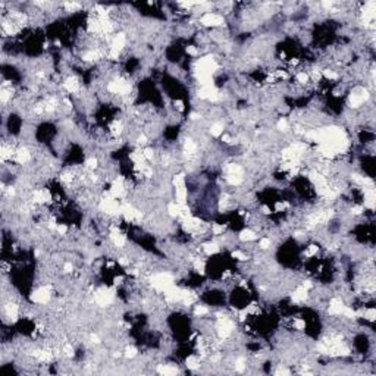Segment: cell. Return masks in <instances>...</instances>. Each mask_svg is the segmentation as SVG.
I'll return each mask as SVG.
<instances>
[{
	"label": "cell",
	"mask_w": 376,
	"mask_h": 376,
	"mask_svg": "<svg viewBox=\"0 0 376 376\" xmlns=\"http://www.w3.org/2000/svg\"><path fill=\"white\" fill-rule=\"evenodd\" d=\"M309 290H306L303 285L301 286H298L295 291H294L293 294V301L294 303H301V301H306V298H307V295H309V293H307Z\"/></svg>",
	"instance_id": "52a82bcc"
},
{
	"label": "cell",
	"mask_w": 376,
	"mask_h": 376,
	"mask_svg": "<svg viewBox=\"0 0 376 376\" xmlns=\"http://www.w3.org/2000/svg\"><path fill=\"white\" fill-rule=\"evenodd\" d=\"M187 53H188V54H191V56H195V54L199 53V50H197L194 46H188V47H187Z\"/></svg>",
	"instance_id": "e575fe53"
},
{
	"label": "cell",
	"mask_w": 376,
	"mask_h": 376,
	"mask_svg": "<svg viewBox=\"0 0 376 376\" xmlns=\"http://www.w3.org/2000/svg\"><path fill=\"white\" fill-rule=\"evenodd\" d=\"M63 269H65V272H68V273H69V272H72V269H74V266H72L71 263H66V265L63 266Z\"/></svg>",
	"instance_id": "f35d334b"
},
{
	"label": "cell",
	"mask_w": 376,
	"mask_h": 376,
	"mask_svg": "<svg viewBox=\"0 0 376 376\" xmlns=\"http://www.w3.org/2000/svg\"><path fill=\"white\" fill-rule=\"evenodd\" d=\"M167 212H169L170 216H174V217L179 216L181 215V204H178V203H169Z\"/></svg>",
	"instance_id": "5bb4252c"
},
{
	"label": "cell",
	"mask_w": 376,
	"mask_h": 376,
	"mask_svg": "<svg viewBox=\"0 0 376 376\" xmlns=\"http://www.w3.org/2000/svg\"><path fill=\"white\" fill-rule=\"evenodd\" d=\"M125 357H128V359H132V357H135L137 356V348H134V347H128L125 350V354H124Z\"/></svg>",
	"instance_id": "603a6c76"
},
{
	"label": "cell",
	"mask_w": 376,
	"mask_h": 376,
	"mask_svg": "<svg viewBox=\"0 0 376 376\" xmlns=\"http://www.w3.org/2000/svg\"><path fill=\"white\" fill-rule=\"evenodd\" d=\"M318 248H319L318 245H310V248H309V250H307V251H306L304 254H306L307 257H310V256H313V254H315V253L318 251Z\"/></svg>",
	"instance_id": "836d02e7"
},
{
	"label": "cell",
	"mask_w": 376,
	"mask_h": 376,
	"mask_svg": "<svg viewBox=\"0 0 376 376\" xmlns=\"http://www.w3.org/2000/svg\"><path fill=\"white\" fill-rule=\"evenodd\" d=\"M91 339H93V343H96V344L100 343V341H99V336H97V335H91Z\"/></svg>",
	"instance_id": "b9f144b4"
},
{
	"label": "cell",
	"mask_w": 376,
	"mask_h": 376,
	"mask_svg": "<svg viewBox=\"0 0 376 376\" xmlns=\"http://www.w3.org/2000/svg\"><path fill=\"white\" fill-rule=\"evenodd\" d=\"M110 129H112V134L113 135H119L121 132H122V124L118 122V121H115V122L112 124V126H110Z\"/></svg>",
	"instance_id": "ac0fdd59"
},
{
	"label": "cell",
	"mask_w": 376,
	"mask_h": 376,
	"mask_svg": "<svg viewBox=\"0 0 376 376\" xmlns=\"http://www.w3.org/2000/svg\"><path fill=\"white\" fill-rule=\"evenodd\" d=\"M157 372L162 373V375H176V373H178V369L172 367V366H163V364H159V366H157Z\"/></svg>",
	"instance_id": "4fadbf2b"
},
{
	"label": "cell",
	"mask_w": 376,
	"mask_h": 376,
	"mask_svg": "<svg viewBox=\"0 0 376 376\" xmlns=\"http://www.w3.org/2000/svg\"><path fill=\"white\" fill-rule=\"evenodd\" d=\"M207 307H204V306H197L195 307V315L197 316H201V315H207Z\"/></svg>",
	"instance_id": "83f0119b"
},
{
	"label": "cell",
	"mask_w": 376,
	"mask_h": 376,
	"mask_svg": "<svg viewBox=\"0 0 376 376\" xmlns=\"http://www.w3.org/2000/svg\"><path fill=\"white\" fill-rule=\"evenodd\" d=\"M199 359L195 357V356H190L188 359H187V367H190V369H197L199 367Z\"/></svg>",
	"instance_id": "e0dca14e"
},
{
	"label": "cell",
	"mask_w": 376,
	"mask_h": 376,
	"mask_svg": "<svg viewBox=\"0 0 376 376\" xmlns=\"http://www.w3.org/2000/svg\"><path fill=\"white\" fill-rule=\"evenodd\" d=\"M294 326H295V329H304L306 322L301 320V319H295V320H294Z\"/></svg>",
	"instance_id": "4dcf8cb0"
},
{
	"label": "cell",
	"mask_w": 376,
	"mask_h": 376,
	"mask_svg": "<svg viewBox=\"0 0 376 376\" xmlns=\"http://www.w3.org/2000/svg\"><path fill=\"white\" fill-rule=\"evenodd\" d=\"M276 375H290V372L285 370V369H279V370L276 372Z\"/></svg>",
	"instance_id": "60d3db41"
},
{
	"label": "cell",
	"mask_w": 376,
	"mask_h": 376,
	"mask_svg": "<svg viewBox=\"0 0 376 376\" xmlns=\"http://www.w3.org/2000/svg\"><path fill=\"white\" fill-rule=\"evenodd\" d=\"M151 285L153 288H156L157 291L165 293L166 290H169L170 286H174V278L169 275V273H156V275L151 276Z\"/></svg>",
	"instance_id": "6da1fadb"
},
{
	"label": "cell",
	"mask_w": 376,
	"mask_h": 376,
	"mask_svg": "<svg viewBox=\"0 0 376 376\" xmlns=\"http://www.w3.org/2000/svg\"><path fill=\"white\" fill-rule=\"evenodd\" d=\"M203 250H204L206 254H215V253L219 251V245H217L216 242H207V244H204Z\"/></svg>",
	"instance_id": "9a60e30c"
},
{
	"label": "cell",
	"mask_w": 376,
	"mask_h": 376,
	"mask_svg": "<svg viewBox=\"0 0 376 376\" xmlns=\"http://www.w3.org/2000/svg\"><path fill=\"white\" fill-rule=\"evenodd\" d=\"M256 238H257V235H256L254 231H251V229H244L241 234H240V240L241 241H254Z\"/></svg>",
	"instance_id": "7c38bea8"
},
{
	"label": "cell",
	"mask_w": 376,
	"mask_h": 376,
	"mask_svg": "<svg viewBox=\"0 0 376 376\" xmlns=\"http://www.w3.org/2000/svg\"><path fill=\"white\" fill-rule=\"evenodd\" d=\"M200 118L201 116L199 115V113H192V115H191V119H194V121H195V119H200Z\"/></svg>",
	"instance_id": "7bdbcfd3"
},
{
	"label": "cell",
	"mask_w": 376,
	"mask_h": 376,
	"mask_svg": "<svg viewBox=\"0 0 376 376\" xmlns=\"http://www.w3.org/2000/svg\"><path fill=\"white\" fill-rule=\"evenodd\" d=\"M363 212H364V207H363V206H354V207L351 209V213L356 215V216H357V215H361Z\"/></svg>",
	"instance_id": "f546056e"
},
{
	"label": "cell",
	"mask_w": 376,
	"mask_h": 376,
	"mask_svg": "<svg viewBox=\"0 0 376 376\" xmlns=\"http://www.w3.org/2000/svg\"><path fill=\"white\" fill-rule=\"evenodd\" d=\"M245 369V360L244 359H238L235 361V370L237 372H242Z\"/></svg>",
	"instance_id": "44dd1931"
},
{
	"label": "cell",
	"mask_w": 376,
	"mask_h": 376,
	"mask_svg": "<svg viewBox=\"0 0 376 376\" xmlns=\"http://www.w3.org/2000/svg\"><path fill=\"white\" fill-rule=\"evenodd\" d=\"M137 141H138V144H140V146H144V144H147V137H146L144 134H141L140 137H138V140H137Z\"/></svg>",
	"instance_id": "74e56055"
},
{
	"label": "cell",
	"mask_w": 376,
	"mask_h": 376,
	"mask_svg": "<svg viewBox=\"0 0 376 376\" xmlns=\"http://www.w3.org/2000/svg\"><path fill=\"white\" fill-rule=\"evenodd\" d=\"M63 85H65L66 91H69V93H76L79 90V83H78V79H76L75 76H69Z\"/></svg>",
	"instance_id": "ba28073f"
},
{
	"label": "cell",
	"mask_w": 376,
	"mask_h": 376,
	"mask_svg": "<svg viewBox=\"0 0 376 376\" xmlns=\"http://www.w3.org/2000/svg\"><path fill=\"white\" fill-rule=\"evenodd\" d=\"M15 159H16L19 165H24V163H26L30 160V151L26 149H19L16 151V154H15Z\"/></svg>",
	"instance_id": "30bf717a"
},
{
	"label": "cell",
	"mask_w": 376,
	"mask_h": 376,
	"mask_svg": "<svg viewBox=\"0 0 376 376\" xmlns=\"http://www.w3.org/2000/svg\"><path fill=\"white\" fill-rule=\"evenodd\" d=\"M364 318L367 319V320H370V322H373L375 320V309L372 307V309L364 310Z\"/></svg>",
	"instance_id": "7402d4cb"
},
{
	"label": "cell",
	"mask_w": 376,
	"mask_h": 376,
	"mask_svg": "<svg viewBox=\"0 0 376 376\" xmlns=\"http://www.w3.org/2000/svg\"><path fill=\"white\" fill-rule=\"evenodd\" d=\"M369 99V93L364 88H357L356 91L351 93L350 96V106L351 107H359Z\"/></svg>",
	"instance_id": "3957f363"
},
{
	"label": "cell",
	"mask_w": 376,
	"mask_h": 376,
	"mask_svg": "<svg viewBox=\"0 0 376 376\" xmlns=\"http://www.w3.org/2000/svg\"><path fill=\"white\" fill-rule=\"evenodd\" d=\"M344 307L345 306L343 304V301L339 300V298H334V300L331 301V304H329L328 311H329V315H343Z\"/></svg>",
	"instance_id": "8992f818"
},
{
	"label": "cell",
	"mask_w": 376,
	"mask_h": 376,
	"mask_svg": "<svg viewBox=\"0 0 376 376\" xmlns=\"http://www.w3.org/2000/svg\"><path fill=\"white\" fill-rule=\"evenodd\" d=\"M142 154H144L146 160H151L153 157H154V150H153V149H144V150H142Z\"/></svg>",
	"instance_id": "484cf974"
},
{
	"label": "cell",
	"mask_w": 376,
	"mask_h": 376,
	"mask_svg": "<svg viewBox=\"0 0 376 376\" xmlns=\"http://www.w3.org/2000/svg\"><path fill=\"white\" fill-rule=\"evenodd\" d=\"M212 231H213V234H215V235L223 234V231H225V226H223V225H217V223H215V225L212 226Z\"/></svg>",
	"instance_id": "d4e9b609"
},
{
	"label": "cell",
	"mask_w": 376,
	"mask_h": 376,
	"mask_svg": "<svg viewBox=\"0 0 376 376\" xmlns=\"http://www.w3.org/2000/svg\"><path fill=\"white\" fill-rule=\"evenodd\" d=\"M113 297H115V293L113 290H109V288H101L99 290L97 293L94 294V300L99 306H109L112 301H113Z\"/></svg>",
	"instance_id": "7a4b0ae2"
},
{
	"label": "cell",
	"mask_w": 376,
	"mask_h": 376,
	"mask_svg": "<svg viewBox=\"0 0 376 376\" xmlns=\"http://www.w3.org/2000/svg\"><path fill=\"white\" fill-rule=\"evenodd\" d=\"M297 81L300 84H306L307 81H309V74H306V72H298L297 74Z\"/></svg>",
	"instance_id": "ffe728a7"
},
{
	"label": "cell",
	"mask_w": 376,
	"mask_h": 376,
	"mask_svg": "<svg viewBox=\"0 0 376 376\" xmlns=\"http://www.w3.org/2000/svg\"><path fill=\"white\" fill-rule=\"evenodd\" d=\"M323 75H325V78H328V79H336V78H338V74L334 72V71H331V69H325V71H323Z\"/></svg>",
	"instance_id": "cb8c5ba5"
},
{
	"label": "cell",
	"mask_w": 376,
	"mask_h": 376,
	"mask_svg": "<svg viewBox=\"0 0 376 376\" xmlns=\"http://www.w3.org/2000/svg\"><path fill=\"white\" fill-rule=\"evenodd\" d=\"M259 247L260 248H263V250L269 248V247H270V240H269V238H262L260 242H259Z\"/></svg>",
	"instance_id": "4316f807"
},
{
	"label": "cell",
	"mask_w": 376,
	"mask_h": 376,
	"mask_svg": "<svg viewBox=\"0 0 376 376\" xmlns=\"http://www.w3.org/2000/svg\"><path fill=\"white\" fill-rule=\"evenodd\" d=\"M65 353H66V356L72 357V356H74V348H72L69 344H66V345H65Z\"/></svg>",
	"instance_id": "8d00e7d4"
},
{
	"label": "cell",
	"mask_w": 376,
	"mask_h": 376,
	"mask_svg": "<svg viewBox=\"0 0 376 376\" xmlns=\"http://www.w3.org/2000/svg\"><path fill=\"white\" fill-rule=\"evenodd\" d=\"M56 231H58V234H59V235H65V234L68 232V226H66V225H63V223H59V225H58V229H56Z\"/></svg>",
	"instance_id": "1f68e13d"
},
{
	"label": "cell",
	"mask_w": 376,
	"mask_h": 376,
	"mask_svg": "<svg viewBox=\"0 0 376 376\" xmlns=\"http://www.w3.org/2000/svg\"><path fill=\"white\" fill-rule=\"evenodd\" d=\"M232 257H237V259L241 260V262L247 260V256H245L244 253H241V251H234V253H232Z\"/></svg>",
	"instance_id": "d6a6232c"
},
{
	"label": "cell",
	"mask_w": 376,
	"mask_h": 376,
	"mask_svg": "<svg viewBox=\"0 0 376 376\" xmlns=\"http://www.w3.org/2000/svg\"><path fill=\"white\" fill-rule=\"evenodd\" d=\"M210 132H212V135H213V137H219V135H222V132H223V126H222V124H213V125H212V128H210Z\"/></svg>",
	"instance_id": "2e32d148"
},
{
	"label": "cell",
	"mask_w": 376,
	"mask_h": 376,
	"mask_svg": "<svg viewBox=\"0 0 376 376\" xmlns=\"http://www.w3.org/2000/svg\"><path fill=\"white\" fill-rule=\"evenodd\" d=\"M16 153L13 151V149H12V146H6V144H3L2 146V153H0V156H2V162H6L8 159H12V156H15Z\"/></svg>",
	"instance_id": "8fae6325"
},
{
	"label": "cell",
	"mask_w": 376,
	"mask_h": 376,
	"mask_svg": "<svg viewBox=\"0 0 376 376\" xmlns=\"http://www.w3.org/2000/svg\"><path fill=\"white\" fill-rule=\"evenodd\" d=\"M174 104H175V107L179 110V112H182L184 110V101L182 100H175L174 101Z\"/></svg>",
	"instance_id": "d590c367"
},
{
	"label": "cell",
	"mask_w": 376,
	"mask_h": 376,
	"mask_svg": "<svg viewBox=\"0 0 376 376\" xmlns=\"http://www.w3.org/2000/svg\"><path fill=\"white\" fill-rule=\"evenodd\" d=\"M18 310H19V306H16L15 303H8L5 306V313L8 315V318H10L12 320H16L18 319Z\"/></svg>",
	"instance_id": "9c48e42d"
},
{
	"label": "cell",
	"mask_w": 376,
	"mask_h": 376,
	"mask_svg": "<svg viewBox=\"0 0 376 376\" xmlns=\"http://www.w3.org/2000/svg\"><path fill=\"white\" fill-rule=\"evenodd\" d=\"M223 22H225L223 18L220 16V15L213 13V12H207V13H204L200 18V24H203V25H206V26H220V25H223Z\"/></svg>",
	"instance_id": "277c9868"
},
{
	"label": "cell",
	"mask_w": 376,
	"mask_h": 376,
	"mask_svg": "<svg viewBox=\"0 0 376 376\" xmlns=\"http://www.w3.org/2000/svg\"><path fill=\"white\" fill-rule=\"evenodd\" d=\"M278 129H281V131H286V129H288V122H286V119H281V121L278 122Z\"/></svg>",
	"instance_id": "f1b7e54d"
},
{
	"label": "cell",
	"mask_w": 376,
	"mask_h": 376,
	"mask_svg": "<svg viewBox=\"0 0 376 376\" xmlns=\"http://www.w3.org/2000/svg\"><path fill=\"white\" fill-rule=\"evenodd\" d=\"M119 263H121L122 266H126V265L129 263V260L126 259V257H121V259H119Z\"/></svg>",
	"instance_id": "ab89813d"
},
{
	"label": "cell",
	"mask_w": 376,
	"mask_h": 376,
	"mask_svg": "<svg viewBox=\"0 0 376 376\" xmlns=\"http://www.w3.org/2000/svg\"><path fill=\"white\" fill-rule=\"evenodd\" d=\"M85 166H87L88 170H94V169H97V166H99V160L91 157V159H88L85 162Z\"/></svg>",
	"instance_id": "d6986e66"
},
{
	"label": "cell",
	"mask_w": 376,
	"mask_h": 376,
	"mask_svg": "<svg viewBox=\"0 0 376 376\" xmlns=\"http://www.w3.org/2000/svg\"><path fill=\"white\" fill-rule=\"evenodd\" d=\"M50 300V288L49 286H41L38 290H35V293L31 295V301L33 303H38V304H46Z\"/></svg>",
	"instance_id": "5b68a950"
}]
</instances>
